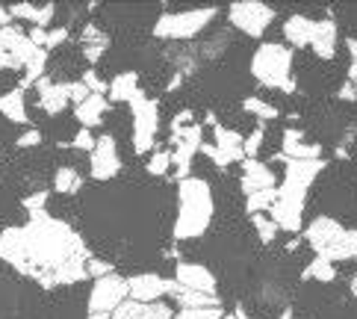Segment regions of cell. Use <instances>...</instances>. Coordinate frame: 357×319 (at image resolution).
Wrapping results in <instances>:
<instances>
[{"instance_id":"6da1fadb","label":"cell","mask_w":357,"mask_h":319,"mask_svg":"<svg viewBox=\"0 0 357 319\" xmlns=\"http://www.w3.org/2000/svg\"><path fill=\"white\" fill-rule=\"evenodd\" d=\"M92 251L68 222L54 219L47 210L33 213L27 225L0 234V260L45 290L68 287L89 278L86 263Z\"/></svg>"},{"instance_id":"7a4b0ae2","label":"cell","mask_w":357,"mask_h":319,"mask_svg":"<svg viewBox=\"0 0 357 319\" xmlns=\"http://www.w3.org/2000/svg\"><path fill=\"white\" fill-rule=\"evenodd\" d=\"M325 169H328L325 160H287L284 181H280V186H275V204L269 210V219L278 225V231H289V234L301 231L307 193Z\"/></svg>"},{"instance_id":"3957f363","label":"cell","mask_w":357,"mask_h":319,"mask_svg":"<svg viewBox=\"0 0 357 319\" xmlns=\"http://www.w3.org/2000/svg\"><path fill=\"white\" fill-rule=\"evenodd\" d=\"M215 216V198L213 189L204 177H183L177 184V216L172 237L174 239H198L210 231Z\"/></svg>"},{"instance_id":"277c9868","label":"cell","mask_w":357,"mask_h":319,"mask_svg":"<svg viewBox=\"0 0 357 319\" xmlns=\"http://www.w3.org/2000/svg\"><path fill=\"white\" fill-rule=\"evenodd\" d=\"M24 71V86H33L45 77V68H47V50L45 47H36L27 33L15 24L9 27H0V71Z\"/></svg>"},{"instance_id":"5b68a950","label":"cell","mask_w":357,"mask_h":319,"mask_svg":"<svg viewBox=\"0 0 357 319\" xmlns=\"http://www.w3.org/2000/svg\"><path fill=\"white\" fill-rule=\"evenodd\" d=\"M304 239L316 251V258H322L328 263L357 260V228H342L331 216H316L304 228Z\"/></svg>"},{"instance_id":"8992f818","label":"cell","mask_w":357,"mask_h":319,"mask_svg":"<svg viewBox=\"0 0 357 319\" xmlns=\"http://www.w3.org/2000/svg\"><path fill=\"white\" fill-rule=\"evenodd\" d=\"M251 77L275 92H296V74H292V47L280 42H266L251 57Z\"/></svg>"},{"instance_id":"52a82bcc","label":"cell","mask_w":357,"mask_h":319,"mask_svg":"<svg viewBox=\"0 0 357 319\" xmlns=\"http://www.w3.org/2000/svg\"><path fill=\"white\" fill-rule=\"evenodd\" d=\"M219 15L215 6H201V9H183V12H162L154 21V36L157 39H169V42H189L201 36Z\"/></svg>"},{"instance_id":"ba28073f","label":"cell","mask_w":357,"mask_h":319,"mask_svg":"<svg viewBox=\"0 0 357 319\" xmlns=\"http://www.w3.org/2000/svg\"><path fill=\"white\" fill-rule=\"evenodd\" d=\"M130 116H133V151L136 154H151L160 131V104L157 98H148L142 89L130 101Z\"/></svg>"},{"instance_id":"9c48e42d","label":"cell","mask_w":357,"mask_h":319,"mask_svg":"<svg viewBox=\"0 0 357 319\" xmlns=\"http://www.w3.org/2000/svg\"><path fill=\"white\" fill-rule=\"evenodd\" d=\"M124 299H127V278L116 272L107 278H98L92 284V292H89L86 319H109Z\"/></svg>"},{"instance_id":"30bf717a","label":"cell","mask_w":357,"mask_h":319,"mask_svg":"<svg viewBox=\"0 0 357 319\" xmlns=\"http://www.w3.org/2000/svg\"><path fill=\"white\" fill-rule=\"evenodd\" d=\"M227 21L239 33H245L248 39H260L275 21V9L263 0H234L231 9H227Z\"/></svg>"},{"instance_id":"8fae6325","label":"cell","mask_w":357,"mask_h":319,"mask_svg":"<svg viewBox=\"0 0 357 319\" xmlns=\"http://www.w3.org/2000/svg\"><path fill=\"white\" fill-rule=\"evenodd\" d=\"M210 131H213V142H201V154H207L215 163V169H227V165L245 160L242 136L236 131H231V127H225L219 121H215Z\"/></svg>"},{"instance_id":"7c38bea8","label":"cell","mask_w":357,"mask_h":319,"mask_svg":"<svg viewBox=\"0 0 357 319\" xmlns=\"http://www.w3.org/2000/svg\"><path fill=\"white\" fill-rule=\"evenodd\" d=\"M204 142V127L201 124H189L181 127V131H172V169L177 172V177H189V169H192V157L201 151Z\"/></svg>"},{"instance_id":"4fadbf2b","label":"cell","mask_w":357,"mask_h":319,"mask_svg":"<svg viewBox=\"0 0 357 319\" xmlns=\"http://www.w3.org/2000/svg\"><path fill=\"white\" fill-rule=\"evenodd\" d=\"M172 287H174L172 278H162L157 272H142V275L127 278V299L142 302V304L162 302V296H169Z\"/></svg>"},{"instance_id":"5bb4252c","label":"cell","mask_w":357,"mask_h":319,"mask_svg":"<svg viewBox=\"0 0 357 319\" xmlns=\"http://www.w3.org/2000/svg\"><path fill=\"white\" fill-rule=\"evenodd\" d=\"M89 169H92L95 181H112L121 172V157H119V145L112 136H100L95 139L92 157H89Z\"/></svg>"},{"instance_id":"9a60e30c","label":"cell","mask_w":357,"mask_h":319,"mask_svg":"<svg viewBox=\"0 0 357 319\" xmlns=\"http://www.w3.org/2000/svg\"><path fill=\"white\" fill-rule=\"evenodd\" d=\"M174 284H181L186 290L195 292H210V296H219V287H215V275L207 269L204 263H174Z\"/></svg>"},{"instance_id":"2e32d148","label":"cell","mask_w":357,"mask_h":319,"mask_svg":"<svg viewBox=\"0 0 357 319\" xmlns=\"http://www.w3.org/2000/svg\"><path fill=\"white\" fill-rule=\"evenodd\" d=\"M278 160H322V145L307 142L304 131L298 127H287L284 136H280V154Z\"/></svg>"},{"instance_id":"e0dca14e","label":"cell","mask_w":357,"mask_h":319,"mask_svg":"<svg viewBox=\"0 0 357 319\" xmlns=\"http://www.w3.org/2000/svg\"><path fill=\"white\" fill-rule=\"evenodd\" d=\"M36 89H39V104L47 116H59L71 104V83H54L50 77H42Z\"/></svg>"},{"instance_id":"ac0fdd59","label":"cell","mask_w":357,"mask_h":319,"mask_svg":"<svg viewBox=\"0 0 357 319\" xmlns=\"http://www.w3.org/2000/svg\"><path fill=\"white\" fill-rule=\"evenodd\" d=\"M337 39H340L337 21H334V18H319V21L313 24L310 50H313L319 59H334V57H337Z\"/></svg>"},{"instance_id":"d6986e66","label":"cell","mask_w":357,"mask_h":319,"mask_svg":"<svg viewBox=\"0 0 357 319\" xmlns=\"http://www.w3.org/2000/svg\"><path fill=\"white\" fill-rule=\"evenodd\" d=\"M174 311L169 308L165 302H151V304H142V302H133V299H124L116 313L109 319H172Z\"/></svg>"},{"instance_id":"ffe728a7","label":"cell","mask_w":357,"mask_h":319,"mask_svg":"<svg viewBox=\"0 0 357 319\" xmlns=\"http://www.w3.org/2000/svg\"><path fill=\"white\" fill-rule=\"evenodd\" d=\"M260 189H275V172L260 160H242V193H260Z\"/></svg>"},{"instance_id":"44dd1931","label":"cell","mask_w":357,"mask_h":319,"mask_svg":"<svg viewBox=\"0 0 357 319\" xmlns=\"http://www.w3.org/2000/svg\"><path fill=\"white\" fill-rule=\"evenodd\" d=\"M56 15V3H12L9 6V18H21V21H30V27H42L47 30V24L54 21Z\"/></svg>"},{"instance_id":"7402d4cb","label":"cell","mask_w":357,"mask_h":319,"mask_svg":"<svg viewBox=\"0 0 357 319\" xmlns=\"http://www.w3.org/2000/svg\"><path fill=\"white\" fill-rule=\"evenodd\" d=\"M313 24H316V18H307V15H289V18L284 21V39H287V47H310Z\"/></svg>"},{"instance_id":"603a6c76","label":"cell","mask_w":357,"mask_h":319,"mask_svg":"<svg viewBox=\"0 0 357 319\" xmlns=\"http://www.w3.org/2000/svg\"><path fill=\"white\" fill-rule=\"evenodd\" d=\"M107 47H109V36L95 27V24H86L83 33H80V50H83V57L89 62H98L100 57L107 54Z\"/></svg>"},{"instance_id":"cb8c5ba5","label":"cell","mask_w":357,"mask_h":319,"mask_svg":"<svg viewBox=\"0 0 357 319\" xmlns=\"http://www.w3.org/2000/svg\"><path fill=\"white\" fill-rule=\"evenodd\" d=\"M109 107V101L104 95H89L83 104L74 107V116H77L80 127H86V131H92V127L100 124V119H104V112Z\"/></svg>"},{"instance_id":"d4e9b609","label":"cell","mask_w":357,"mask_h":319,"mask_svg":"<svg viewBox=\"0 0 357 319\" xmlns=\"http://www.w3.org/2000/svg\"><path fill=\"white\" fill-rule=\"evenodd\" d=\"M109 92V101H116V104H130L139 92V74L136 71H121L112 77V83L107 86Z\"/></svg>"},{"instance_id":"484cf974","label":"cell","mask_w":357,"mask_h":319,"mask_svg":"<svg viewBox=\"0 0 357 319\" xmlns=\"http://www.w3.org/2000/svg\"><path fill=\"white\" fill-rule=\"evenodd\" d=\"M0 116L9 119L12 124H30L27 104H24V89H12V92L0 95Z\"/></svg>"},{"instance_id":"4316f807","label":"cell","mask_w":357,"mask_h":319,"mask_svg":"<svg viewBox=\"0 0 357 319\" xmlns=\"http://www.w3.org/2000/svg\"><path fill=\"white\" fill-rule=\"evenodd\" d=\"M169 296H172L177 304H181V308H219V296L186 290V287H181V284H174Z\"/></svg>"},{"instance_id":"83f0119b","label":"cell","mask_w":357,"mask_h":319,"mask_svg":"<svg viewBox=\"0 0 357 319\" xmlns=\"http://www.w3.org/2000/svg\"><path fill=\"white\" fill-rule=\"evenodd\" d=\"M54 189L62 195H74L83 189V175L74 169V165H59L54 172Z\"/></svg>"},{"instance_id":"f1b7e54d","label":"cell","mask_w":357,"mask_h":319,"mask_svg":"<svg viewBox=\"0 0 357 319\" xmlns=\"http://www.w3.org/2000/svg\"><path fill=\"white\" fill-rule=\"evenodd\" d=\"M242 110L251 112L263 127H266V121L280 119V110L275 104H269V101H263V98H242Z\"/></svg>"},{"instance_id":"f546056e","label":"cell","mask_w":357,"mask_h":319,"mask_svg":"<svg viewBox=\"0 0 357 319\" xmlns=\"http://www.w3.org/2000/svg\"><path fill=\"white\" fill-rule=\"evenodd\" d=\"M301 278H304V281H319V284H331V281L337 278V266L328 263V260H322V258H313L307 266H304Z\"/></svg>"},{"instance_id":"4dcf8cb0","label":"cell","mask_w":357,"mask_h":319,"mask_svg":"<svg viewBox=\"0 0 357 319\" xmlns=\"http://www.w3.org/2000/svg\"><path fill=\"white\" fill-rule=\"evenodd\" d=\"M251 225H254V231H257L260 242H266V246H272V242L278 239V225L266 213H254L251 216Z\"/></svg>"},{"instance_id":"1f68e13d","label":"cell","mask_w":357,"mask_h":319,"mask_svg":"<svg viewBox=\"0 0 357 319\" xmlns=\"http://www.w3.org/2000/svg\"><path fill=\"white\" fill-rule=\"evenodd\" d=\"M148 175H154V177H165L172 169V151L169 148H160V151H151V160H148Z\"/></svg>"},{"instance_id":"d6a6232c","label":"cell","mask_w":357,"mask_h":319,"mask_svg":"<svg viewBox=\"0 0 357 319\" xmlns=\"http://www.w3.org/2000/svg\"><path fill=\"white\" fill-rule=\"evenodd\" d=\"M272 204H275V189H260V193L245 195V210H248L251 216H254V213L272 210Z\"/></svg>"},{"instance_id":"836d02e7","label":"cell","mask_w":357,"mask_h":319,"mask_svg":"<svg viewBox=\"0 0 357 319\" xmlns=\"http://www.w3.org/2000/svg\"><path fill=\"white\" fill-rule=\"evenodd\" d=\"M263 139H266V127H263V124L254 127L248 136H242V151H245V160H257Z\"/></svg>"},{"instance_id":"e575fe53","label":"cell","mask_w":357,"mask_h":319,"mask_svg":"<svg viewBox=\"0 0 357 319\" xmlns=\"http://www.w3.org/2000/svg\"><path fill=\"white\" fill-rule=\"evenodd\" d=\"M225 311H222V304L219 308H181L172 319H222Z\"/></svg>"},{"instance_id":"d590c367","label":"cell","mask_w":357,"mask_h":319,"mask_svg":"<svg viewBox=\"0 0 357 319\" xmlns=\"http://www.w3.org/2000/svg\"><path fill=\"white\" fill-rule=\"evenodd\" d=\"M80 83L89 89V95H107V83L98 77V71L95 68H89V71H83V77H80Z\"/></svg>"},{"instance_id":"8d00e7d4","label":"cell","mask_w":357,"mask_h":319,"mask_svg":"<svg viewBox=\"0 0 357 319\" xmlns=\"http://www.w3.org/2000/svg\"><path fill=\"white\" fill-rule=\"evenodd\" d=\"M86 275L89 278H107V275H112V263H107V260H100V258H89V263H86Z\"/></svg>"},{"instance_id":"74e56055","label":"cell","mask_w":357,"mask_h":319,"mask_svg":"<svg viewBox=\"0 0 357 319\" xmlns=\"http://www.w3.org/2000/svg\"><path fill=\"white\" fill-rule=\"evenodd\" d=\"M24 210H27L30 216L33 213H42L45 210V204H47V193H45V189H42V193H30V195H24Z\"/></svg>"},{"instance_id":"f35d334b","label":"cell","mask_w":357,"mask_h":319,"mask_svg":"<svg viewBox=\"0 0 357 319\" xmlns=\"http://www.w3.org/2000/svg\"><path fill=\"white\" fill-rule=\"evenodd\" d=\"M68 36H71V30H68V27L47 30V42H45V50H54V47H59V45H66V42H68Z\"/></svg>"},{"instance_id":"ab89813d","label":"cell","mask_w":357,"mask_h":319,"mask_svg":"<svg viewBox=\"0 0 357 319\" xmlns=\"http://www.w3.org/2000/svg\"><path fill=\"white\" fill-rule=\"evenodd\" d=\"M71 148H80V151H89V154H92V148H95V136H92V131L80 127L77 136L71 139Z\"/></svg>"},{"instance_id":"60d3db41","label":"cell","mask_w":357,"mask_h":319,"mask_svg":"<svg viewBox=\"0 0 357 319\" xmlns=\"http://www.w3.org/2000/svg\"><path fill=\"white\" fill-rule=\"evenodd\" d=\"M39 145H42V133L36 127H30V131H24L18 136V148H39Z\"/></svg>"},{"instance_id":"b9f144b4","label":"cell","mask_w":357,"mask_h":319,"mask_svg":"<svg viewBox=\"0 0 357 319\" xmlns=\"http://www.w3.org/2000/svg\"><path fill=\"white\" fill-rule=\"evenodd\" d=\"M349 47V57H351V66H349V83L354 86V92H357V39H349L346 42Z\"/></svg>"},{"instance_id":"7bdbcfd3","label":"cell","mask_w":357,"mask_h":319,"mask_svg":"<svg viewBox=\"0 0 357 319\" xmlns=\"http://www.w3.org/2000/svg\"><path fill=\"white\" fill-rule=\"evenodd\" d=\"M195 112L192 110H181V112H174V119H172V131H181V127H189V124H195Z\"/></svg>"},{"instance_id":"ee69618b","label":"cell","mask_w":357,"mask_h":319,"mask_svg":"<svg viewBox=\"0 0 357 319\" xmlns=\"http://www.w3.org/2000/svg\"><path fill=\"white\" fill-rule=\"evenodd\" d=\"M27 39H30L36 47H45V42H47V30H42V27H30V30H27Z\"/></svg>"},{"instance_id":"f6af8a7d","label":"cell","mask_w":357,"mask_h":319,"mask_svg":"<svg viewBox=\"0 0 357 319\" xmlns=\"http://www.w3.org/2000/svg\"><path fill=\"white\" fill-rule=\"evenodd\" d=\"M340 101H357V92H354V86L351 83H342L340 86V92H337Z\"/></svg>"},{"instance_id":"bcb514c9","label":"cell","mask_w":357,"mask_h":319,"mask_svg":"<svg viewBox=\"0 0 357 319\" xmlns=\"http://www.w3.org/2000/svg\"><path fill=\"white\" fill-rule=\"evenodd\" d=\"M9 24H12V18H9V9H6L3 3H0V27H9Z\"/></svg>"},{"instance_id":"7dc6e473","label":"cell","mask_w":357,"mask_h":319,"mask_svg":"<svg viewBox=\"0 0 357 319\" xmlns=\"http://www.w3.org/2000/svg\"><path fill=\"white\" fill-rule=\"evenodd\" d=\"M234 316H236V319H248V316H245V311H236ZM280 319H292V313H289V311H284V316H280Z\"/></svg>"},{"instance_id":"c3c4849f","label":"cell","mask_w":357,"mask_h":319,"mask_svg":"<svg viewBox=\"0 0 357 319\" xmlns=\"http://www.w3.org/2000/svg\"><path fill=\"white\" fill-rule=\"evenodd\" d=\"M349 290H351V296H354V299H357V272H354V278H351V281H349Z\"/></svg>"},{"instance_id":"681fc988","label":"cell","mask_w":357,"mask_h":319,"mask_svg":"<svg viewBox=\"0 0 357 319\" xmlns=\"http://www.w3.org/2000/svg\"><path fill=\"white\" fill-rule=\"evenodd\" d=\"M222 319H236V316H234V313H225V316H222Z\"/></svg>"}]
</instances>
